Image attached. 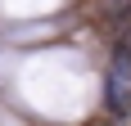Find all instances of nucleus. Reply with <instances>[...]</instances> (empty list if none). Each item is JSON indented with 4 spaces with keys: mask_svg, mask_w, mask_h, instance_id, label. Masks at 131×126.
<instances>
[{
    "mask_svg": "<svg viewBox=\"0 0 131 126\" xmlns=\"http://www.w3.org/2000/svg\"><path fill=\"white\" fill-rule=\"evenodd\" d=\"M104 99H108L113 113H122V117L131 113V77L127 72H113V77H108V95H104Z\"/></svg>",
    "mask_w": 131,
    "mask_h": 126,
    "instance_id": "1",
    "label": "nucleus"
},
{
    "mask_svg": "<svg viewBox=\"0 0 131 126\" xmlns=\"http://www.w3.org/2000/svg\"><path fill=\"white\" fill-rule=\"evenodd\" d=\"M113 72H127V77H131V23L122 27L118 45H113Z\"/></svg>",
    "mask_w": 131,
    "mask_h": 126,
    "instance_id": "2",
    "label": "nucleus"
},
{
    "mask_svg": "<svg viewBox=\"0 0 131 126\" xmlns=\"http://www.w3.org/2000/svg\"><path fill=\"white\" fill-rule=\"evenodd\" d=\"M91 126H104V122H91Z\"/></svg>",
    "mask_w": 131,
    "mask_h": 126,
    "instance_id": "3",
    "label": "nucleus"
}]
</instances>
